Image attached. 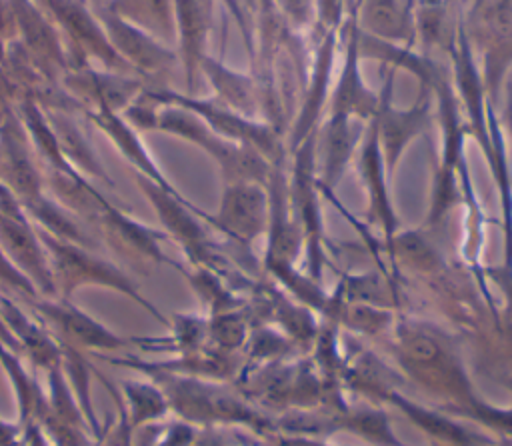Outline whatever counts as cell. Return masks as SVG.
<instances>
[{
  "instance_id": "8992f818",
  "label": "cell",
  "mask_w": 512,
  "mask_h": 446,
  "mask_svg": "<svg viewBox=\"0 0 512 446\" xmlns=\"http://www.w3.org/2000/svg\"><path fill=\"white\" fill-rule=\"evenodd\" d=\"M106 226L114 232V238H118L120 246L132 254H140V258H160L162 254L156 248V236L152 230L140 226L138 222H132L112 210L106 214Z\"/></svg>"
},
{
  "instance_id": "7a4b0ae2",
  "label": "cell",
  "mask_w": 512,
  "mask_h": 446,
  "mask_svg": "<svg viewBox=\"0 0 512 446\" xmlns=\"http://www.w3.org/2000/svg\"><path fill=\"white\" fill-rule=\"evenodd\" d=\"M38 312L48 320L58 336L72 348L88 350H116L128 344V340L104 328L100 322L74 308L68 302H44L38 306Z\"/></svg>"
},
{
  "instance_id": "5b68a950",
  "label": "cell",
  "mask_w": 512,
  "mask_h": 446,
  "mask_svg": "<svg viewBox=\"0 0 512 446\" xmlns=\"http://www.w3.org/2000/svg\"><path fill=\"white\" fill-rule=\"evenodd\" d=\"M260 218H262V202L256 190L248 186H238L228 192L220 220L226 224L230 230L252 236L260 228Z\"/></svg>"
},
{
  "instance_id": "3957f363",
  "label": "cell",
  "mask_w": 512,
  "mask_h": 446,
  "mask_svg": "<svg viewBox=\"0 0 512 446\" xmlns=\"http://www.w3.org/2000/svg\"><path fill=\"white\" fill-rule=\"evenodd\" d=\"M0 238L8 254L14 256L20 266L34 272L38 280H50L44 254L40 252L36 238L30 234L22 220L14 216H0Z\"/></svg>"
},
{
  "instance_id": "52a82bcc",
  "label": "cell",
  "mask_w": 512,
  "mask_h": 446,
  "mask_svg": "<svg viewBox=\"0 0 512 446\" xmlns=\"http://www.w3.org/2000/svg\"><path fill=\"white\" fill-rule=\"evenodd\" d=\"M124 394H126V404L130 408V416L134 424L158 418L168 404L164 392L152 384L126 382Z\"/></svg>"
},
{
  "instance_id": "ba28073f",
  "label": "cell",
  "mask_w": 512,
  "mask_h": 446,
  "mask_svg": "<svg viewBox=\"0 0 512 446\" xmlns=\"http://www.w3.org/2000/svg\"><path fill=\"white\" fill-rule=\"evenodd\" d=\"M110 32L114 36V42L118 50H124L128 58L134 62H140L142 66H152L162 58V52H158L144 36H140L136 30L128 28L120 22H110Z\"/></svg>"
},
{
  "instance_id": "277c9868",
  "label": "cell",
  "mask_w": 512,
  "mask_h": 446,
  "mask_svg": "<svg viewBox=\"0 0 512 446\" xmlns=\"http://www.w3.org/2000/svg\"><path fill=\"white\" fill-rule=\"evenodd\" d=\"M2 316L12 326V330L16 332V338L22 342V346L32 354L36 364H40L44 368H50V370L58 368L60 348L40 328H36L28 318H24L8 302H4Z\"/></svg>"
},
{
  "instance_id": "6da1fadb",
  "label": "cell",
  "mask_w": 512,
  "mask_h": 446,
  "mask_svg": "<svg viewBox=\"0 0 512 446\" xmlns=\"http://www.w3.org/2000/svg\"><path fill=\"white\" fill-rule=\"evenodd\" d=\"M44 244L50 250V260H52V276L54 280L62 286L64 294H70L78 286L84 284H100L108 286L114 290H120L146 306L150 312L158 314L146 300H142L134 288V284L112 264L86 254L84 250L68 244V242H58L56 238L44 236Z\"/></svg>"
}]
</instances>
